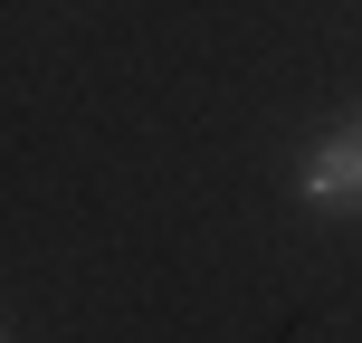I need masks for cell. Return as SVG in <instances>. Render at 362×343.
I'll list each match as a JSON object with an SVG mask.
<instances>
[{"label":"cell","instance_id":"cell-1","mask_svg":"<svg viewBox=\"0 0 362 343\" xmlns=\"http://www.w3.org/2000/svg\"><path fill=\"white\" fill-rule=\"evenodd\" d=\"M296 191H305L315 210H353V200H362V124L325 134V144L305 153V172H296Z\"/></svg>","mask_w":362,"mask_h":343},{"label":"cell","instance_id":"cell-2","mask_svg":"<svg viewBox=\"0 0 362 343\" xmlns=\"http://www.w3.org/2000/svg\"><path fill=\"white\" fill-rule=\"evenodd\" d=\"M0 343H10V334H0Z\"/></svg>","mask_w":362,"mask_h":343},{"label":"cell","instance_id":"cell-3","mask_svg":"<svg viewBox=\"0 0 362 343\" xmlns=\"http://www.w3.org/2000/svg\"><path fill=\"white\" fill-rule=\"evenodd\" d=\"M353 124H362V115H353Z\"/></svg>","mask_w":362,"mask_h":343}]
</instances>
